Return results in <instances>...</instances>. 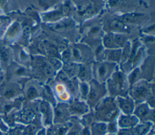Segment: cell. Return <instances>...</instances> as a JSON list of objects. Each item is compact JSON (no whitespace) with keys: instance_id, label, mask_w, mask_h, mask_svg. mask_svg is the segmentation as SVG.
Listing matches in <instances>:
<instances>
[{"instance_id":"30bf717a","label":"cell","mask_w":155,"mask_h":135,"mask_svg":"<svg viewBox=\"0 0 155 135\" xmlns=\"http://www.w3.org/2000/svg\"><path fill=\"white\" fill-rule=\"evenodd\" d=\"M114 39L116 44H117V45H122L124 42V38L121 35H116Z\"/></svg>"},{"instance_id":"7a4b0ae2","label":"cell","mask_w":155,"mask_h":135,"mask_svg":"<svg viewBox=\"0 0 155 135\" xmlns=\"http://www.w3.org/2000/svg\"><path fill=\"white\" fill-rule=\"evenodd\" d=\"M120 108L126 112H131L133 109V104L131 102L120 99L119 101Z\"/></svg>"},{"instance_id":"5b68a950","label":"cell","mask_w":155,"mask_h":135,"mask_svg":"<svg viewBox=\"0 0 155 135\" xmlns=\"http://www.w3.org/2000/svg\"><path fill=\"white\" fill-rule=\"evenodd\" d=\"M110 27L113 29L120 30L124 29V24L119 21H113V22H111V23L110 24Z\"/></svg>"},{"instance_id":"5bb4252c","label":"cell","mask_w":155,"mask_h":135,"mask_svg":"<svg viewBox=\"0 0 155 135\" xmlns=\"http://www.w3.org/2000/svg\"><path fill=\"white\" fill-rule=\"evenodd\" d=\"M44 72L47 75L50 76L53 74V69L50 66L46 64L44 66Z\"/></svg>"},{"instance_id":"ba28073f","label":"cell","mask_w":155,"mask_h":135,"mask_svg":"<svg viewBox=\"0 0 155 135\" xmlns=\"http://www.w3.org/2000/svg\"><path fill=\"white\" fill-rule=\"evenodd\" d=\"M98 74L99 75V77H104L106 74H107V69H106V66L104 65H101L98 68V71H97Z\"/></svg>"},{"instance_id":"3957f363","label":"cell","mask_w":155,"mask_h":135,"mask_svg":"<svg viewBox=\"0 0 155 135\" xmlns=\"http://www.w3.org/2000/svg\"><path fill=\"white\" fill-rule=\"evenodd\" d=\"M105 126L103 124H97L93 127V135H102L105 131Z\"/></svg>"},{"instance_id":"7402d4cb","label":"cell","mask_w":155,"mask_h":135,"mask_svg":"<svg viewBox=\"0 0 155 135\" xmlns=\"http://www.w3.org/2000/svg\"><path fill=\"white\" fill-rule=\"evenodd\" d=\"M82 135H89V134H88V131H87V130H84L83 131V132H82Z\"/></svg>"},{"instance_id":"7c38bea8","label":"cell","mask_w":155,"mask_h":135,"mask_svg":"<svg viewBox=\"0 0 155 135\" xmlns=\"http://www.w3.org/2000/svg\"><path fill=\"white\" fill-rule=\"evenodd\" d=\"M50 63L52 65V66L54 68H59L61 66L60 62L58 60H56L54 58L50 59Z\"/></svg>"},{"instance_id":"4fadbf2b","label":"cell","mask_w":155,"mask_h":135,"mask_svg":"<svg viewBox=\"0 0 155 135\" xmlns=\"http://www.w3.org/2000/svg\"><path fill=\"white\" fill-rule=\"evenodd\" d=\"M41 111L47 116V117L48 116V105L47 103H42L41 105Z\"/></svg>"},{"instance_id":"d6986e66","label":"cell","mask_w":155,"mask_h":135,"mask_svg":"<svg viewBox=\"0 0 155 135\" xmlns=\"http://www.w3.org/2000/svg\"><path fill=\"white\" fill-rule=\"evenodd\" d=\"M59 78L62 80V81H65L67 80V76L64 74V73H61L59 74Z\"/></svg>"},{"instance_id":"ffe728a7","label":"cell","mask_w":155,"mask_h":135,"mask_svg":"<svg viewBox=\"0 0 155 135\" xmlns=\"http://www.w3.org/2000/svg\"><path fill=\"white\" fill-rule=\"evenodd\" d=\"M119 135H131V134L130 132L126 131H120Z\"/></svg>"},{"instance_id":"ac0fdd59","label":"cell","mask_w":155,"mask_h":135,"mask_svg":"<svg viewBox=\"0 0 155 135\" xmlns=\"http://www.w3.org/2000/svg\"><path fill=\"white\" fill-rule=\"evenodd\" d=\"M64 58L65 60H68L70 59V57H71V54L69 51H65L64 53Z\"/></svg>"},{"instance_id":"8992f818","label":"cell","mask_w":155,"mask_h":135,"mask_svg":"<svg viewBox=\"0 0 155 135\" xmlns=\"http://www.w3.org/2000/svg\"><path fill=\"white\" fill-rule=\"evenodd\" d=\"M148 112V108L145 105H142L139 106L136 111L137 114L140 117H144Z\"/></svg>"},{"instance_id":"603a6c76","label":"cell","mask_w":155,"mask_h":135,"mask_svg":"<svg viewBox=\"0 0 155 135\" xmlns=\"http://www.w3.org/2000/svg\"><path fill=\"white\" fill-rule=\"evenodd\" d=\"M38 135H44V131H40L39 133H38Z\"/></svg>"},{"instance_id":"2e32d148","label":"cell","mask_w":155,"mask_h":135,"mask_svg":"<svg viewBox=\"0 0 155 135\" xmlns=\"http://www.w3.org/2000/svg\"><path fill=\"white\" fill-rule=\"evenodd\" d=\"M36 95V92L35 89H33V88H30L28 90V97L32 98V97H35Z\"/></svg>"},{"instance_id":"9c48e42d","label":"cell","mask_w":155,"mask_h":135,"mask_svg":"<svg viewBox=\"0 0 155 135\" xmlns=\"http://www.w3.org/2000/svg\"><path fill=\"white\" fill-rule=\"evenodd\" d=\"M104 44L106 47H111L114 46V43L112 39L110 37H106L104 40Z\"/></svg>"},{"instance_id":"e0dca14e","label":"cell","mask_w":155,"mask_h":135,"mask_svg":"<svg viewBox=\"0 0 155 135\" xmlns=\"http://www.w3.org/2000/svg\"><path fill=\"white\" fill-rule=\"evenodd\" d=\"M87 75V71L84 68H81V70L79 73V76L81 78H85Z\"/></svg>"},{"instance_id":"6da1fadb","label":"cell","mask_w":155,"mask_h":135,"mask_svg":"<svg viewBox=\"0 0 155 135\" xmlns=\"http://www.w3.org/2000/svg\"><path fill=\"white\" fill-rule=\"evenodd\" d=\"M136 120L134 117H123L120 120V125L122 126H130L134 125Z\"/></svg>"},{"instance_id":"44dd1931","label":"cell","mask_w":155,"mask_h":135,"mask_svg":"<svg viewBox=\"0 0 155 135\" xmlns=\"http://www.w3.org/2000/svg\"><path fill=\"white\" fill-rule=\"evenodd\" d=\"M82 89H83V92H84V94H86L87 89V86H86L85 85H82Z\"/></svg>"},{"instance_id":"8fae6325","label":"cell","mask_w":155,"mask_h":135,"mask_svg":"<svg viewBox=\"0 0 155 135\" xmlns=\"http://www.w3.org/2000/svg\"><path fill=\"white\" fill-rule=\"evenodd\" d=\"M120 53L119 51H114L110 54L109 57L112 60H116L120 58Z\"/></svg>"},{"instance_id":"9a60e30c","label":"cell","mask_w":155,"mask_h":135,"mask_svg":"<svg viewBox=\"0 0 155 135\" xmlns=\"http://www.w3.org/2000/svg\"><path fill=\"white\" fill-rule=\"evenodd\" d=\"M64 69L68 72V73H71L72 71L74 70V67L73 64H70V63H67L64 66Z\"/></svg>"},{"instance_id":"52a82bcc","label":"cell","mask_w":155,"mask_h":135,"mask_svg":"<svg viewBox=\"0 0 155 135\" xmlns=\"http://www.w3.org/2000/svg\"><path fill=\"white\" fill-rule=\"evenodd\" d=\"M72 108L73 110L77 112H83L85 110V106L80 103L74 104L73 106H72Z\"/></svg>"},{"instance_id":"277c9868","label":"cell","mask_w":155,"mask_h":135,"mask_svg":"<svg viewBox=\"0 0 155 135\" xmlns=\"http://www.w3.org/2000/svg\"><path fill=\"white\" fill-rule=\"evenodd\" d=\"M149 128V125L143 124L137 126L134 131V133L136 135H143L144 134Z\"/></svg>"},{"instance_id":"cb8c5ba5","label":"cell","mask_w":155,"mask_h":135,"mask_svg":"<svg viewBox=\"0 0 155 135\" xmlns=\"http://www.w3.org/2000/svg\"><path fill=\"white\" fill-rule=\"evenodd\" d=\"M69 135H77V134H76V133H72L70 134Z\"/></svg>"}]
</instances>
